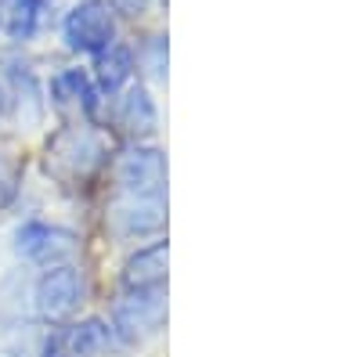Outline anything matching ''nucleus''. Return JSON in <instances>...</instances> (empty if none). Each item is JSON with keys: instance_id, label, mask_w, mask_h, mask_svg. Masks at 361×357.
Here are the masks:
<instances>
[{"instance_id": "4", "label": "nucleus", "mask_w": 361, "mask_h": 357, "mask_svg": "<svg viewBox=\"0 0 361 357\" xmlns=\"http://www.w3.org/2000/svg\"><path fill=\"white\" fill-rule=\"evenodd\" d=\"M83 300H87V282H83V271L76 263L44 267V275L33 285V307L51 325L69 321L83 307Z\"/></svg>"}, {"instance_id": "16", "label": "nucleus", "mask_w": 361, "mask_h": 357, "mask_svg": "<svg viewBox=\"0 0 361 357\" xmlns=\"http://www.w3.org/2000/svg\"><path fill=\"white\" fill-rule=\"evenodd\" d=\"M109 4H112L119 15H130V18H137V15H145L148 8H152V0H109Z\"/></svg>"}, {"instance_id": "11", "label": "nucleus", "mask_w": 361, "mask_h": 357, "mask_svg": "<svg viewBox=\"0 0 361 357\" xmlns=\"http://www.w3.org/2000/svg\"><path fill=\"white\" fill-rule=\"evenodd\" d=\"M47 94H51V105L58 112H66V115L90 119L94 108H98V87H94V80H90L83 69H62L51 80Z\"/></svg>"}, {"instance_id": "12", "label": "nucleus", "mask_w": 361, "mask_h": 357, "mask_svg": "<svg viewBox=\"0 0 361 357\" xmlns=\"http://www.w3.org/2000/svg\"><path fill=\"white\" fill-rule=\"evenodd\" d=\"M98 76H94V87H98V94H109V98H116L119 91H127L130 87V76H134V69H137V62H134V51L127 47V44H109L102 54H98Z\"/></svg>"}, {"instance_id": "15", "label": "nucleus", "mask_w": 361, "mask_h": 357, "mask_svg": "<svg viewBox=\"0 0 361 357\" xmlns=\"http://www.w3.org/2000/svg\"><path fill=\"white\" fill-rule=\"evenodd\" d=\"M18 184H22V173H18V166H15L8 156H0V210L15 202Z\"/></svg>"}, {"instance_id": "7", "label": "nucleus", "mask_w": 361, "mask_h": 357, "mask_svg": "<svg viewBox=\"0 0 361 357\" xmlns=\"http://www.w3.org/2000/svg\"><path fill=\"white\" fill-rule=\"evenodd\" d=\"M119 350V339L105 318H83L66 329H54L44 343V357H109Z\"/></svg>"}, {"instance_id": "10", "label": "nucleus", "mask_w": 361, "mask_h": 357, "mask_svg": "<svg viewBox=\"0 0 361 357\" xmlns=\"http://www.w3.org/2000/svg\"><path fill=\"white\" fill-rule=\"evenodd\" d=\"M166 263H170V246L166 238H152L137 253L127 256L119 285L123 289H166Z\"/></svg>"}, {"instance_id": "3", "label": "nucleus", "mask_w": 361, "mask_h": 357, "mask_svg": "<svg viewBox=\"0 0 361 357\" xmlns=\"http://www.w3.org/2000/svg\"><path fill=\"white\" fill-rule=\"evenodd\" d=\"M105 227L119 242H152L166 227V195H123L119 192L109 210Z\"/></svg>"}, {"instance_id": "14", "label": "nucleus", "mask_w": 361, "mask_h": 357, "mask_svg": "<svg viewBox=\"0 0 361 357\" xmlns=\"http://www.w3.org/2000/svg\"><path fill=\"white\" fill-rule=\"evenodd\" d=\"M47 11L51 4L47 0H11L8 11H4V29H8V37L11 40H33L44 22H47Z\"/></svg>"}, {"instance_id": "9", "label": "nucleus", "mask_w": 361, "mask_h": 357, "mask_svg": "<svg viewBox=\"0 0 361 357\" xmlns=\"http://www.w3.org/2000/svg\"><path fill=\"white\" fill-rule=\"evenodd\" d=\"M116 127L130 141H145L159 130V108L156 98L145 91L141 83H130L127 91H119L116 98Z\"/></svg>"}, {"instance_id": "17", "label": "nucleus", "mask_w": 361, "mask_h": 357, "mask_svg": "<svg viewBox=\"0 0 361 357\" xmlns=\"http://www.w3.org/2000/svg\"><path fill=\"white\" fill-rule=\"evenodd\" d=\"M0 112H4V94H0Z\"/></svg>"}, {"instance_id": "1", "label": "nucleus", "mask_w": 361, "mask_h": 357, "mask_svg": "<svg viewBox=\"0 0 361 357\" xmlns=\"http://www.w3.org/2000/svg\"><path fill=\"white\" fill-rule=\"evenodd\" d=\"M109 163V148L102 134L87 123H69L51 134L44 148V173L62 188H80Z\"/></svg>"}, {"instance_id": "13", "label": "nucleus", "mask_w": 361, "mask_h": 357, "mask_svg": "<svg viewBox=\"0 0 361 357\" xmlns=\"http://www.w3.org/2000/svg\"><path fill=\"white\" fill-rule=\"evenodd\" d=\"M8 83H11V101H15V115L22 127H37L44 119V91L33 76V69L15 62L8 69Z\"/></svg>"}, {"instance_id": "8", "label": "nucleus", "mask_w": 361, "mask_h": 357, "mask_svg": "<svg viewBox=\"0 0 361 357\" xmlns=\"http://www.w3.org/2000/svg\"><path fill=\"white\" fill-rule=\"evenodd\" d=\"M62 33H66L69 51L102 54L116 40V22H112V11L105 4H98V0H83V4H76L66 15Z\"/></svg>"}, {"instance_id": "2", "label": "nucleus", "mask_w": 361, "mask_h": 357, "mask_svg": "<svg viewBox=\"0 0 361 357\" xmlns=\"http://www.w3.org/2000/svg\"><path fill=\"white\" fill-rule=\"evenodd\" d=\"M109 325L119 346H145L166 329V289H123Z\"/></svg>"}, {"instance_id": "5", "label": "nucleus", "mask_w": 361, "mask_h": 357, "mask_svg": "<svg viewBox=\"0 0 361 357\" xmlns=\"http://www.w3.org/2000/svg\"><path fill=\"white\" fill-rule=\"evenodd\" d=\"M112 181L123 195H166V156L156 144L130 141L112 159Z\"/></svg>"}, {"instance_id": "6", "label": "nucleus", "mask_w": 361, "mask_h": 357, "mask_svg": "<svg viewBox=\"0 0 361 357\" xmlns=\"http://www.w3.org/2000/svg\"><path fill=\"white\" fill-rule=\"evenodd\" d=\"M80 249V238L76 231L62 227V224H47V220H25L15 227V253L33 260V263H44V267H54V263H73Z\"/></svg>"}]
</instances>
